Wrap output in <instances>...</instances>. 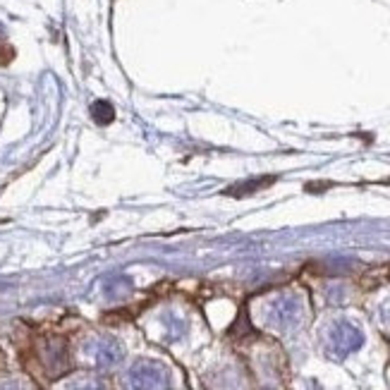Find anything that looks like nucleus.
I'll list each match as a JSON object with an SVG mask.
<instances>
[{
  "label": "nucleus",
  "mask_w": 390,
  "mask_h": 390,
  "mask_svg": "<svg viewBox=\"0 0 390 390\" xmlns=\"http://www.w3.org/2000/svg\"><path fill=\"white\" fill-rule=\"evenodd\" d=\"M270 182H275V177H257V180H249V182H240L237 187H230L227 189V194H235V197H247V194L257 192V189H263L268 187Z\"/></svg>",
  "instance_id": "5"
},
{
  "label": "nucleus",
  "mask_w": 390,
  "mask_h": 390,
  "mask_svg": "<svg viewBox=\"0 0 390 390\" xmlns=\"http://www.w3.org/2000/svg\"><path fill=\"white\" fill-rule=\"evenodd\" d=\"M297 314H300V307H297V302L285 297V300L275 302V307H273V321L280 323V326H285V323L295 321Z\"/></svg>",
  "instance_id": "3"
},
{
  "label": "nucleus",
  "mask_w": 390,
  "mask_h": 390,
  "mask_svg": "<svg viewBox=\"0 0 390 390\" xmlns=\"http://www.w3.org/2000/svg\"><path fill=\"white\" fill-rule=\"evenodd\" d=\"M13 58V48H8V46H0V65H5Z\"/></svg>",
  "instance_id": "7"
},
{
  "label": "nucleus",
  "mask_w": 390,
  "mask_h": 390,
  "mask_svg": "<svg viewBox=\"0 0 390 390\" xmlns=\"http://www.w3.org/2000/svg\"><path fill=\"white\" fill-rule=\"evenodd\" d=\"M122 357L120 348H117L115 343H101L99 350H96V361H99L101 366H113L117 364Z\"/></svg>",
  "instance_id": "4"
},
{
  "label": "nucleus",
  "mask_w": 390,
  "mask_h": 390,
  "mask_svg": "<svg viewBox=\"0 0 390 390\" xmlns=\"http://www.w3.org/2000/svg\"><path fill=\"white\" fill-rule=\"evenodd\" d=\"M91 117H94L96 124H111L113 117H115V111L108 101H96L91 106Z\"/></svg>",
  "instance_id": "6"
},
{
  "label": "nucleus",
  "mask_w": 390,
  "mask_h": 390,
  "mask_svg": "<svg viewBox=\"0 0 390 390\" xmlns=\"http://www.w3.org/2000/svg\"><path fill=\"white\" fill-rule=\"evenodd\" d=\"M129 386H132V390H165L168 376L154 361H142L129 373Z\"/></svg>",
  "instance_id": "1"
},
{
  "label": "nucleus",
  "mask_w": 390,
  "mask_h": 390,
  "mask_svg": "<svg viewBox=\"0 0 390 390\" xmlns=\"http://www.w3.org/2000/svg\"><path fill=\"white\" fill-rule=\"evenodd\" d=\"M388 185H390V180H388Z\"/></svg>",
  "instance_id": "9"
},
{
  "label": "nucleus",
  "mask_w": 390,
  "mask_h": 390,
  "mask_svg": "<svg viewBox=\"0 0 390 390\" xmlns=\"http://www.w3.org/2000/svg\"><path fill=\"white\" fill-rule=\"evenodd\" d=\"M77 390H103L99 386H82V388H77Z\"/></svg>",
  "instance_id": "8"
},
{
  "label": "nucleus",
  "mask_w": 390,
  "mask_h": 390,
  "mask_svg": "<svg viewBox=\"0 0 390 390\" xmlns=\"http://www.w3.org/2000/svg\"><path fill=\"white\" fill-rule=\"evenodd\" d=\"M333 350L338 355H350L361 345V333L350 323H338V328L333 330Z\"/></svg>",
  "instance_id": "2"
}]
</instances>
